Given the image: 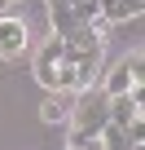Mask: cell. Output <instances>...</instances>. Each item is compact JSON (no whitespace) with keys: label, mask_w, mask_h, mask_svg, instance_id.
<instances>
[{"label":"cell","mask_w":145,"mask_h":150,"mask_svg":"<svg viewBox=\"0 0 145 150\" xmlns=\"http://www.w3.org/2000/svg\"><path fill=\"white\" fill-rule=\"evenodd\" d=\"M66 150H70V146H66Z\"/></svg>","instance_id":"cell-11"},{"label":"cell","mask_w":145,"mask_h":150,"mask_svg":"<svg viewBox=\"0 0 145 150\" xmlns=\"http://www.w3.org/2000/svg\"><path fill=\"white\" fill-rule=\"evenodd\" d=\"M70 119H75V128H84V132H101V128L110 124V97H106L97 84L84 88V93H75Z\"/></svg>","instance_id":"cell-1"},{"label":"cell","mask_w":145,"mask_h":150,"mask_svg":"<svg viewBox=\"0 0 145 150\" xmlns=\"http://www.w3.org/2000/svg\"><path fill=\"white\" fill-rule=\"evenodd\" d=\"M66 5H70V13H75L79 22H92L97 18V0H66Z\"/></svg>","instance_id":"cell-9"},{"label":"cell","mask_w":145,"mask_h":150,"mask_svg":"<svg viewBox=\"0 0 145 150\" xmlns=\"http://www.w3.org/2000/svg\"><path fill=\"white\" fill-rule=\"evenodd\" d=\"M22 53H27V22L0 13V57H5V62H18Z\"/></svg>","instance_id":"cell-4"},{"label":"cell","mask_w":145,"mask_h":150,"mask_svg":"<svg viewBox=\"0 0 145 150\" xmlns=\"http://www.w3.org/2000/svg\"><path fill=\"white\" fill-rule=\"evenodd\" d=\"M132 88H145V62H141V53L119 57V62L106 71V84H101L106 97H110V93H132Z\"/></svg>","instance_id":"cell-2"},{"label":"cell","mask_w":145,"mask_h":150,"mask_svg":"<svg viewBox=\"0 0 145 150\" xmlns=\"http://www.w3.org/2000/svg\"><path fill=\"white\" fill-rule=\"evenodd\" d=\"M145 0H97V13L106 22H127V18H141Z\"/></svg>","instance_id":"cell-7"},{"label":"cell","mask_w":145,"mask_h":150,"mask_svg":"<svg viewBox=\"0 0 145 150\" xmlns=\"http://www.w3.org/2000/svg\"><path fill=\"white\" fill-rule=\"evenodd\" d=\"M5 5H9V0H0V13H5Z\"/></svg>","instance_id":"cell-10"},{"label":"cell","mask_w":145,"mask_h":150,"mask_svg":"<svg viewBox=\"0 0 145 150\" xmlns=\"http://www.w3.org/2000/svg\"><path fill=\"white\" fill-rule=\"evenodd\" d=\"M141 102H145V88H132V93H110V124H119V128L141 124Z\"/></svg>","instance_id":"cell-3"},{"label":"cell","mask_w":145,"mask_h":150,"mask_svg":"<svg viewBox=\"0 0 145 150\" xmlns=\"http://www.w3.org/2000/svg\"><path fill=\"white\" fill-rule=\"evenodd\" d=\"M70 106H75V93H66V88H44L40 115H44L48 124H62V119H70Z\"/></svg>","instance_id":"cell-5"},{"label":"cell","mask_w":145,"mask_h":150,"mask_svg":"<svg viewBox=\"0 0 145 150\" xmlns=\"http://www.w3.org/2000/svg\"><path fill=\"white\" fill-rule=\"evenodd\" d=\"M70 150H101V132H84V128H70Z\"/></svg>","instance_id":"cell-8"},{"label":"cell","mask_w":145,"mask_h":150,"mask_svg":"<svg viewBox=\"0 0 145 150\" xmlns=\"http://www.w3.org/2000/svg\"><path fill=\"white\" fill-rule=\"evenodd\" d=\"M48 22H53V31H57L62 40H70V35H79V31H84V22L70 13L66 0H48Z\"/></svg>","instance_id":"cell-6"}]
</instances>
